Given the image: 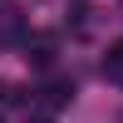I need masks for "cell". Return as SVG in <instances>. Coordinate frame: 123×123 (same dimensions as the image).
Instances as JSON below:
<instances>
[{
	"label": "cell",
	"mask_w": 123,
	"mask_h": 123,
	"mask_svg": "<svg viewBox=\"0 0 123 123\" xmlns=\"http://www.w3.org/2000/svg\"><path fill=\"white\" fill-rule=\"evenodd\" d=\"M35 123H54V118H35Z\"/></svg>",
	"instance_id": "4"
},
{
	"label": "cell",
	"mask_w": 123,
	"mask_h": 123,
	"mask_svg": "<svg viewBox=\"0 0 123 123\" xmlns=\"http://www.w3.org/2000/svg\"><path fill=\"white\" fill-rule=\"evenodd\" d=\"M69 98H74V84H64V79H59V84H49V89H44V108H64Z\"/></svg>",
	"instance_id": "1"
},
{
	"label": "cell",
	"mask_w": 123,
	"mask_h": 123,
	"mask_svg": "<svg viewBox=\"0 0 123 123\" xmlns=\"http://www.w3.org/2000/svg\"><path fill=\"white\" fill-rule=\"evenodd\" d=\"M104 74L113 79V84H123V44H113V49H108V59H104Z\"/></svg>",
	"instance_id": "3"
},
{
	"label": "cell",
	"mask_w": 123,
	"mask_h": 123,
	"mask_svg": "<svg viewBox=\"0 0 123 123\" xmlns=\"http://www.w3.org/2000/svg\"><path fill=\"white\" fill-rule=\"evenodd\" d=\"M25 59H35V64L44 69L49 59H54V39H35V44H25Z\"/></svg>",
	"instance_id": "2"
}]
</instances>
